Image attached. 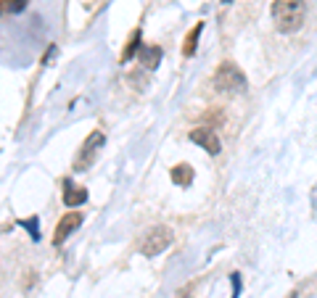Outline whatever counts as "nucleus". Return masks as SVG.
Segmentation results:
<instances>
[{
	"label": "nucleus",
	"instance_id": "1",
	"mask_svg": "<svg viewBox=\"0 0 317 298\" xmlns=\"http://www.w3.org/2000/svg\"><path fill=\"white\" fill-rule=\"evenodd\" d=\"M272 19L280 32H285V35L299 32L301 24H304V0H275Z\"/></svg>",
	"mask_w": 317,
	"mask_h": 298
},
{
	"label": "nucleus",
	"instance_id": "2",
	"mask_svg": "<svg viewBox=\"0 0 317 298\" xmlns=\"http://www.w3.org/2000/svg\"><path fill=\"white\" fill-rule=\"evenodd\" d=\"M214 87L220 93H241V90H246V74L233 61H222L214 72Z\"/></svg>",
	"mask_w": 317,
	"mask_h": 298
},
{
	"label": "nucleus",
	"instance_id": "3",
	"mask_svg": "<svg viewBox=\"0 0 317 298\" xmlns=\"http://www.w3.org/2000/svg\"><path fill=\"white\" fill-rule=\"evenodd\" d=\"M169 246H172V230L164 224H156V227H151L148 232L143 235V240H140V254L143 256H159L161 251H167Z\"/></svg>",
	"mask_w": 317,
	"mask_h": 298
},
{
	"label": "nucleus",
	"instance_id": "4",
	"mask_svg": "<svg viewBox=\"0 0 317 298\" xmlns=\"http://www.w3.org/2000/svg\"><path fill=\"white\" fill-rule=\"evenodd\" d=\"M103 132L100 129H95V132H90L88 137H85V143H82V148H80V153H77L74 158V172H88L92 164H95V156H98V150H100V145H103Z\"/></svg>",
	"mask_w": 317,
	"mask_h": 298
},
{
	"label": "nucleus",
	"instance_id": "5",
	"mask_svg": "<svg viewBox=\"0 0 317 298\" xmlns=\"http://www.w3.org/2000/svg\"><path fill=\"white\" fill-rule=\"evenodd\" d=\"M190 143L201 145V148H204L209 156H217L220 150H222V143H220L217 132H214V129H209V127H196V129H190Z\"/></svg>",
	"mask_w": 317,
	"mask_h": 298
},
{
	"label": "nucleus",
	"instance_id": "6",
	"mask_svg": "<svg viewBox=\"0 0 317 298\" xmlns=\"http://www.w3.org/2000/svg\"><path fill=\"white\" fill-rule=\"evenodd\" d=\"M82 224V214H77V211H69L61 217V222L56 224V232H53V246H64L66 238L72 235L77 227Z\"/></svg>",
	"mask_w": 317,
	"mask_h": 298
},
{
	"label": "nucleus",
	"instance_id": "7",
	"mask_svg": "<svg viewBox=\"0 0 317 298\" xmlns=\"http://www.w3.org/2000/svg\"><path fill=\"white\" fill-rule=\"evenodd\" d=\"M64 203L69 209H77V206L88 203V190L82 185H74L72 180H64Z\"/></svg>",
	"mask_w": 317,
	"mask_h": 298
},
{
	"label": "nucleus",
	"instance_id": "8",
	"mask_svg": "<svg viewBox=\"0 0 317 298\" xmlns=\"http://www.w3.org/2000/svg\"><path fill=\"white\" fill-rule=\"evenodd\" d=\"M137 61H140V66L153 72V69L159 66V61H161V48L159 45H143V48L137 50Z\"/></svg>",
	"mask_w": 317,
	"mask_h": 298
},
{
	"label": "nucleus",
	"instance_id": "9",
	"mask_svg": "<svg viewBox=\"0 0 317 298\" xmlns=\"http://www.w3.org/2000/svg\"><path fill=\"white\" fill-rule=\"evenodd\" d=\"M172 182H175V185H180V187H188L193 182V166L190 164L172 166Z\"/></svg>",
	"mask_w": 317,
	"mask_h": 298
},
{
	"label": "nucleus",
	"instance_id": "10",
	"mask_svg": "<svg viewBox=\"0 0 317 298\" xmlns=\"http://www.w3.org/2000/svg\"><path fill=\"white\" fill-rule=\"evenodd\" d=\"M201 32H204V21H198L196 27L188 32V37H185V56H193L196 53V48H198V37H201Z\"/></svg>",
	"mask_w": 317,
	"mask_h": 298
},
{
	"label": "nucleus",
	"instance_id": "11",
	"mask_svg": "<svg viewBox=\"0 0 317 298\" xmlns=\"http://www.w3.org/2000/svg\"><path fill=\"white\" fill-rule=\"evenodd\" d=\"M137 50H140V29H135V32L130 35V40H127V48H125V53H122V64H127V61L133 58Z\"/></svg>",
	"mask_w": 317,
	"mask_h": 298
},
{
	"label": "nucleus",
	"instance_id": "12",
	"mask_svg": "<svg viewBox=\"0 0 317 298\" xmlns=\"http://www.w3.org/2000/svg\"><path fill=\"white\" fill-rule=\"evenodd\" d=\"M21 224H24L27 230H29V235H32V240H37V238H40V222H37V219H21Z\"/></svg>",
	"mask_w": 317,
	"mask_h": 298
},
{
	"label": "nucleus",
	"instance_id": "13",
	"mask_svg": "<svg viewBox=\"0 0 317 298\" xmlns=\"http://www.w3.org/2000/svg\"><path fill=\"white\" fill-rule=\"evenodd\" d=\"M24 5H27V0H8V11H11V13L24 11Z\"/></svg>",
	"mask_w": 317,
	"mask_h": 298
},
{
	"label": "nucleus",
	"instance_id": "14",
	"mask_svg": "<svg viewBox=\"0 0 317 298\" xmlns=\"http://www.w3.org/2000/svg\"><path fill=\"white\" fill-rule=\"evenodd\" d=\"M241 293V274H233V298H238Z\"/></svg>",
	"mask_w": 317,
	"mask_h": 298
},
{
	"label": "nucleus",
	"instance_id": "15",
	"mask_svg": "<svg viewBox=\"0 0 317 298\" xmlns=\"http://www.w3.org/2000/svg\"><path fill=\"white\" fill-rule=\"evenodd\" d=\"M190 290H193V285H188L185 290H180V293H177V298H188V296H190Z\"/></svg>",
	"mask_w": 317,
	"mask_h": 298
},
{
	"label": "nucleus",
	"instance_id": "16",
	"mask_svg": "<svg viewBox=\"0 0 317 298\" xmlns=\"http://www.w3.org/2000/svg\"><path fill=\"white\" fill-rule=\"evenodd\" d=\"M8 11V0H0V13H5Z\"/></svg>",
	"mask_w": 317,
	"mask_h": 298
}]
</instances>
